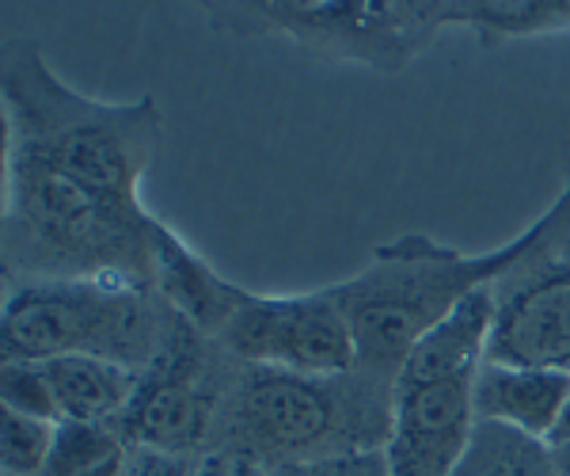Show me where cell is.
Instances as JSON below:
<instances>
[{
	"label": "cell",
	"instance_id": "10",
	"mask_svg": "<svg viewBox=\"0 0 570 476\" xmlns=\"http://www.w3.org/2000/svg\"><path fill=\"white\" fill-rule=\"evenodd\" d=\"M570 397V373L483 362L475 373V419L548 443Z\"/></svg>",
	"mask_w": 570,
	"mask_h": 476
},
{
	"label": "cell",
	"instance_id": "4",
	"mask_svg": "<svg viewBox=\"0 0 570 476\" xmlns=\"http://www.w3.org/2000/svg\"><path fill=\"white\" fill-rule=\"evenodd\" d=\"M153 347V309L141 290L104 282H23L4 301V362L99 354L130 366L149 359Z\"/></svg>",
	"mask_w": 570,
	"mask_h": 476
},
{
	"label": "cell",
	"instance_id": "6",
	"mask_svg": "<svg viewBox=\"0 0 570 476\" xmlns=\"http://www.w3.org/2000/svg\"><path fill=\"white\" fill-rule=\"evenodd\" d=\"M217 340L244 362L301 378H338L357 366L351 320L331 290L305 298L252 294Z\"/></svg>",
	"mask_w": 570,
	"mask_h": 476
},
{
	"label": "cell",
	"instance_id": "13",
	"mask_svg": "<svg viewBox=\"0 0 570 476\" xmlns=\"http://www.w3.org/2000/svg\"><path fill=\"white\" fill-rule=\"evenodd\" d=\"M209 416H214V405L190 378H156L137 389L126 411V431L134 446L190 454L209 435Z\"/></svg>",
	"mask_w": 570,
	"mask_h": 476
},
{
	"label": "cell",
	"instance_id": "9",
	"mask_svg": "<svg viewBox=\"0 0 570 476\" xmlns=\"http://www.w3.org/2000/svg\"><path fill=\"white\" fill-rule=\"evenodd\" d=\"M240 427L259 454L305 462L343 435V405L316 378L259 370L244 389Z\"/></svg>",
	"mask_w": 570,
	"mask_h": 476
},
{
	"label": "cell",
	"instance_id": "25",
	"mask_svg": "<svg viewBox=\"0 0 570 476\" xmlns=\"http://www.w3.org/2000/svg\"><path fill=\"white\" fill-rule=\"evenodd\" d=\"M217 469H220V462H206L195 476H217Z\"/></svg>",
	"mask_w": 570,
	"mask_h": 476
},
{
	"label": "cell",
	"instance_id": "2",
	"mask_svg": "<svg viewBox=\"0 0 570 476\" xmlns=\"http://www.w3.org/2000/svg\"><path fill=\"white\" fill-rule=\"evenodd\" d=\"M149 210L91 195L50 164L8 149L4 260L31 282H104L145 290L153 279Z\"/></svg>",
	"mask_w": 570,
	"mask_h": 476
},
{
	"label": "cell",
	"instance_id": "19",
	"mask_svg": "<svg viewBox=\"0 0 570 476\" xmlns=\"http://www.w3.org/2000/svg\"><path fill=\"white\" fill-rule=\"evenodd\" d=\"M0 405L20 416L46 419V424H61L58 397L46 378L42 362H4L0 366Z\"/></svg>",
	"mask_w": 570,
	"mask_h": 476
},
{
	"label": "cell",
	"instance_id": "11",
	"mask_svg": "<svg viewBox=\"0 0 570 476\" xmlns=\"http://www.w3.org/2000/svg\"><path fill=\"white\" fill-rule=\"evenodd\" d=\"M153 279L160 286V294L171 301V309L187 320V324L202 328L206 336H220L225 324L236 317V309L244 305L247 290L236 282L220 279L206 260L187 249L176 233L164 222L153 229Z\"/></svg>",
	"mask_w": 570,
	"mask_h": 476
},
{
	"label": "cell",
	"instance_id": "23",
	"mask_svg": "<svg viewBox=\"0 0 570 476\" xmlns=\"http://www.w3.org/2000/svg\"><path fill=\"white\" fill-rule=\"evenodd\" d=\"M217 476H263V469L259 465H252V462H220V469H217Z\"/></svg>",
	"mask_w": 570,
	"mask_h": 476
},
{
	"label": "cell",
	"instance_id": "5",
	"mask_svg": "<svg viewBox=\"0 0 570 476\" xmlns=\"http://www.w3.org/2000/svg\"><path fill=\"white\" fill-rule=\"evenodd\" d=\"M559 252V203L537 217L529 252L494 282L487 362L570 373V263Z\"/></svg>",
	"mask_w": 570,
	"mask_h": 476
},
{
	"label": "cell",
	"instance_id": "7",
	"mask_svg": "<svg viewBox=\"0 0 570 476\" xmlns=\"http://www.w3.org/2000/svg\"><path fill=\"white\" fill-rule=\"evenodd\" d=\"M293 39L395 72L445 23V4H244Z\"/></svg>",
	"mask_w": 570,
	"mask_h": 476
},
{
	"label": "cell",
	"instance_id": "1",
	"mask_svg": "<svg viewBox=\"0 0 570 476\" xmlns=\"http://www.w3.org/2000/svg\"><path fill=\"white\" fill-rule=\"evenodd\" d=\"M8 149L50 164L107 203L141 210V176L160 145L153 96L137 104H99L58 80L31 42L4 54Z\"/></svg>",
	"mask_w": 570,
	"mask_h": 476
},
{
	"label": "cell",
	"instance_id": "18",
	"mask_svg": "<svg viewBox=\"0 0 570 476\" xmlns=\"http://www.w3.org/2000/svg\"><path fill=\"white\" fill-rule=\"evenodd\" d=\"M58 424L20 416V411H0V462L4 476H42L50 462V446Z\"/></svg>",
	"mask_w": 570,
	"mask_h": 476
},
{
	"label": "cell",
	"instance_id": "12",
	"mask_svg": "<svg viewBox=\"0 0 570 476\" xmlns=\"http://www.w3.org/2000/svg\"><path fill=\"white\" fill-rule=\"evenodd\" d=\"M494 328V290L483 286L468 294L441 324L430 328L403 359L395 386H430L449 378H475L487 362V343Z\"/></svg>",
	"mask_w": 570,
	"mask_h": 476
},
{
	"label": "cell",
	"instance_id": "22",
	"mask_svg": "<svg viewBox=\"0 0 570 476\" xmlns=\"http://www.w3.org/2000/svg\"><path fill=\"white\" fill-rule=\"evenodd\" d=\"M548 443H570V397H567L563 411H559L556 427H551V438H548Z\"/></svg>",
	"mask_w": 570,
	"mask_h": 476
},
{
	"label": "cell",
	"instance_id": "17",
	"mask_svg": "<svg viewBox=\"0 0 570 476\" xmlns=\"http://www.w3.org/2000/svg\"><path fill=\"white\" fill-rule=\"evenodd\" d=\"M122 446V435L110 424H77V419H61L58 431H53V446H50V462H46L42 476H80L96 465L118 457Z\"/></svg>",
	"mask_w": 570,
	"mask_h": 476
},
{
	"label": "cell",
	"instance_id": "15",
	"mask_svg": "<svg viewBox=\"0 0 570 476\" xmlns=\"http://www.w3.org/2000/svg\"><path fill=\"white\" fill-rule=\"evenodd\" d=\"M453 476H556V473H551L548 443H537V438H525L499 424H480L464 462L456 465Z\"/></svg>",
	"mask_w": 570,
	"mask_h": 476
},
{
	"label": "cell",
	"instance_id": "3",
	"mask_svg": "<svg viewBox=\"0 0 570 476\" xmlns=\"http://www.w3.org/2000/svg\"><path fill=\"white\" fill-rule=\"evenodd\" d=\"M537 222L510 244L483 255H461L430 236H400L373 252L370 268L331 286L351 320L357 366L370 378H392L422 336L483 286H494L529 252Z\"/></svg>",
	"mask_w": 570,
	"mask_h": 476
},
{
	"label": "cell",
	"instance_id": "8",
	"mask_svg": "<svg viewBox=\"0 0 570 476\" xmlns=\"http://www.w3.org/2000/svg\"><path fill=\"white\" fill-rule=\"evenodd\" d=\"M475 427V378L395 386L384 469L389 476H453Z\"/></svg>",
	"mask_w": 570,
	"mask_h": 476
},
{
	"label": "cell",
	"instance_id": "24",
	"mask_svg": "<svg viewBox=\"0 0 570 476\" xmlns=\"http://www.w3.org/2000/svg\"><path fill=\"white\" fill-rule=\"evenodd\" d=\"M122 462H126V450L118 457H110V462H104V465H96V469L80 473V476H122Z\"/></svg>",
	"mask_w": 570,
	"mask_h": 476
},
{
	"label": "cell",
	"instance_id": "20",
	"mask_svg": "<svg viewBox=\"0 0 570 476\" xmlns=\"http://www.w3.org/2000/svg\"><path fill=\"white\" fill-rule=\"evenodd\" d=\"M206 462H195L190 454H164L149 446H126L122 476H195Z\"/></svg>",
	"mask_w": 570,
	"mask_h": 476
},
{
	"label": "cell",
	"instance_id": "21",
	"mask_svg": "<svg viewBox=\"0 0 570 476\" xmlns=\"http://www.w3.org/2000/svg\"><path fill=\"white\" fill-rule=\"evenodd\" d=\"M548 457H551V473L570 476V443H548Z\"/></svg>",
	"mask_w": 570,
	"mask_h": 476
},
{
	"label": "cell",
	"instance_id": "16",
	"mask_svg": "<svg viewBox=\"0 0 570 476\" xmlns=\"http://www.w3.org/2000/svg\"><path fill=\"white\" fill-rule=\"evenodd\" d=\"M445 23H468L487 39H521L540 31H567L570 0H521V4H445Z\"/></svg>",
	"mask_w": 570,
	"mask_h": 476
},
{
	"label": "cell",
	"instance_id": "14",
	"mask_svg": "<svg viewBox=\"0 0 570 476\" xmlns=\"http://www.w3.org/2000/svg\"><path fill=\"white\" fill-rule=\"evenodd\" d=\"M42 366L58 397L61 419H77V424H107L110 416H126L141 389L130 366L99 359V354H61Z\"/></svg>",
	"mask_w": 570,
	"mask_h": 476
}]
</instances>
